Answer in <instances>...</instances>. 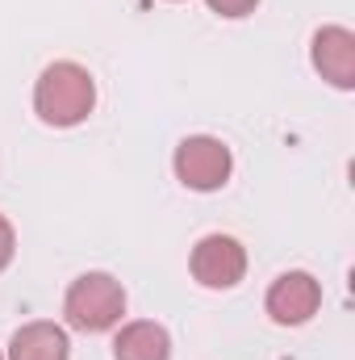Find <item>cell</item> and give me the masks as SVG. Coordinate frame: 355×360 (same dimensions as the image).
I'll return each mask as SVG.
<instances>
[{
    "label": "cell",
    "instance_id": "9c48e42d",
    "mask_svg": "<svg viewBox=\"0 0 355 360\" xmlns=\"http://www.w3.org/2000/svg\"><path fill=\"white\" fill-rule=\"evenodd\" d=\"M13 256H17V231H13V222L0 214V272L13 264Z\"/></svg>",
    "mask_w": 355,
    "mask_h": 360
},
{
    "label": "cell",
    "instance_id": "30bf717a",
    "mask_svg": "<svg viewBox=\"0 0 355 360\" xmlns=\"http://www.w3.org/2000/svg\"><path fill=\"white\" fill-rule=\"evenodd\" d=\"M217 17H247V13H255V4L260 0H205Z\"/></svg>",
    "mask_w": 355,
    "mask_h": 360
},
{
    "label": "cell",
    "instance_id": "7a4b0ae2",
    "mask_svg": "<svg viewBox=\"0 0 355 360\" xmlns=\"http://www.w3.org/2000/svg\"><path fill=\"white\" fill-rule=\"evenodd\" d=\"M63 314L76 331H109L126 314V289L109 272H84L63 297Z\"/></svg>",
    "mask_w": 355,
    "mask_h": 360
},
{
    "label": "cell",
    "instance_id": "52a82bcc",
    "mask_svg": "<svg viewBox=\"0 0 355 360\" xmlns=\"http://www.w3.org/2000/svg\"><path fill=\"white\" fill-rule=\"evenodd\" d=\"M8 360H72L67 331L59 323H46V319L25 323L8 340Z\"/></svg>",
    "mask_w": 355,
    "mask_h": 360
},
{
    "label": "cell",
    "instance_id": "ba28073f",
    "mask_svg": "<svg viewBox=\"0 0 355 360\" xmlns=\"http://www.w3.org/2000/svg\"><path fill=\"white\" fill-rule=\"evenodd\" d=\"M113 360H172V335L168 327L151 323V319H138V323H126L113 340Z\"/></svg>",
    "mask_w": 355,
    "mask_h": 360
},
{
    "label": "cell",
    "instance_id": "8992f818",
    "mask_svg": "<svg viewBox=\"0 0 355 360\" xmlns=\"http://www.w3.org/2000/svg\"><path fill=\"white\" fill-rule=\"evenodd\" d=\"M309 59L335 89H355V34L347 25H322L309 42Z\"/></svg>",
    "mask_w": 355,
    "mask_h": 360
},
{
    "label": "cell",
    "instance_id": "277c9868",
    "mask_svg": "<svg viewBox=\"0 0 355 360\" xmlns=\"http://www.w3.org/2000/svg\"><path fill=\"white\" fill-rule=\"evenodd\" d=\"M188 269L196 276V285L205 289H234L247 276V248L234 235H205L192 248Z\"/></svg>",
    "mask_w": 355,
    "mask_h": 360
},
{
    "label": "cell",
    "instance_id": "8fae6325",
    "mask_svg": "<svg viewBox=\"0 0 355 360\" xmlns=\"http://www.w3.org/2000/svg\"><path fill=\"white\" fill-rule=\"evenodd\" d=\"M0 360H4V356H0Z\"/></svg>",
    "mask_w": 355,
    "mask_h": 360
},
{
    "label": "cell",
    "instance_id": "3957f363",
    "mask_svg": "<svg viewBox=\"0 0 355 360\" xmlns=\"http://www.w3.org/2000/svg\"><path fill=\"white\" fill-rule=\"evenodd\" d=\"M172 168H176V180L184 188H192V193H213V188H222V184L230 180L234 155H230V147H226L222 139H213V134H192V139H184L176 147Z\"/></svg>",
    "mask_w": 355,
    "mask_h": 360
},
{
    "label": "cell",
    "instance_id": "6da1fadb",
    "mask_svg": "<svg viewBox=\"0 0 355 360\" xmlns=\"http://www.w3.org/2000/svg\"><path fill=\"white\" fill-rule=\"evenodd\" d=\"M96 105V80H92L88 68L72 63V59H59L51 63L38 84H34V113L46 122V126H80Z\"/></svg>",
    "mask_w": 355,
    "mask_h": 360
},
{
    "label": "cell",
    "instance_id": "5b68a950",
    "mask_svg": "<svg viewBox=\"0 0 355 360\" xmlns=\"http://www.w3.org/2000/svg\"><path fill=\"white\" fill-rule=\"evenodd\" d=\"M267 314H272V323H280V327H301V323H309L314 314H318V306H322V285L309 276V272H280L276 281H272V289H267Z\"/></svg>",
    "mask_w": 355,
    "mask_h": 360
}]
</instances>
